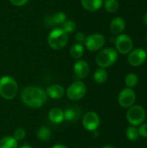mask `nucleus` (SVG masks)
Here are the masks:
<instances>
[{
	"label": "nucleus",
	"mask_w": 147,
	"mask_h": 148,
	"mask_svg": "<svg viewBox=\"0 0 147 148\" xmlns=\"http://www.w3.org/2000/svg\"><path fill=\"white\" fill-rule=\"evenodd\" d=\"M138 129H139V136L144 137V138H146L147 139V122L142 123Z\"/></svg>",
	"instance_id": "cd10ccee"
},
{
	"label": "nucleus",
	"mask_w": 147,
	"mask_h": 148,
	"mask_svg": "<svg viewBox=\"0 0 147 148\" xmlns=\"http://www.w3.org/2000/svg\"><path fill=\"white\" fill-rule=\"evenodd\" d=\"M22 102L29 108H40L47 101L48 95L46 91L40 87L28 86L25 87L20 95Z\"/></svg>",
	"instance_id": "f257e3e1"
},
{
	"label": "nucleus",
	"mask_w": 147,
	"mask_h": 148,
	"mask_svg": "<svg viewBox=\"0 0 147 148\" xmlns=\"http://www.w3.org/2000/svg\"><path fill=\"white\" fill-rule=\"evenodd\" d=\"M106 39L105 36L100 33H94L86 36L84 44L88 50L94 52L101 49L105 45Z\"/></svg>",
	"instance_id": "0eeeda50"
},
{
	"label": "nucleus",
	"mask_w": 147,
	"mask_h": 148,
	"mask_svg": "<svg viewBox=\"0 0 147 148\" xmlns=\"http://www.w3.org/2000/svg\"><path fill=\"white\" fill-rule=\"evenodd\" d=\"M0 148H18V141L13 136H5L0 140Z\"/></svg>",
	"instance_id": "6ab92c4d"
},
{
	"label": "nucleus",
	"mask_w": 147,
	"mask_h": 148,
	"mask_svg": "<svg viewBox=\"0 0 147 148\" xmlns=\"http://www.w3.org/2000/svg\"><path fill=\"white\" fill-rule=\"evenodd\" d=\"M68 41V34L64 32L61 28L52 29L47 38L49 46L55 50L63 49Z\"/></svg>",
	"instance_id": "7ed1b4c3"
},
{
	"label": "nucleus",
	"mask_w": 147,
	"mask_h": 148,
	"mask_svg": "<svg viewBox=\"0 0 147 148\" xmlns=\"http://www.w3.org/2000/svg\"><path fill=\"white\" fill-rule=\"evenodd\" d=\"M63 114H64V120L72 122L80 118L81 114V109L79 107L73 106V107L67 108L63 111Z\"/></svg>",
	"instance_id": "4468645a"
},
{
	"label": "nucleus",
	"mask_w": 147,
	"mask_h": 148,
	"mask_svg": "<svg viewBox=\"0 0 147 148\" xmlns=\"http://www.w3.org/2000/svg\"><path fill=\"white\" fill-rule=\"evenodd\" d=\"M108 78V74L106 69L99 68L94 73V80L98 84H102L107 82Z\"/></svg>",
	"instance_id": "a211bd4d"
},
{
	"label": "nucleus",
	"mask_w": 147,
	"mask_h": 148,
	"mask_svg": "<svg viewBox=\"0 0 147 148\" xmlns=\"http://www.w3.org/2000/svg\"><path fill=\"white\" fill-rule=\"evenodd\" d=\"M49 120L50 122L54 124H60L64 121V114L63 110H62L59 108H54L49 110L48 114Z\"/></svg>",
	"instance_id": "dca6fc26"
},
{
	"label": "nucleus",
	"mask_w": 147,
	"mask_h": 148,
	"mask_svg": "<svg viewBox=\"0 0 147 148\" xmlns=\"http://www.w3.org/2000/svg\"><path fill=\"white\" fill-rule=\"evenodd\" d=\"M46 94L50 98L57 100V99H61L64 95L65 89L60 84H52V85H50L49 87L47 88Z\"/></svg>",
	"instance_id": "ddd939ff"
},
{
	"label": "nucleus",
	"mask_w": 147,
	"mask_h": 148,
	"mask_svg": "<svg viewBox=\"0 0 147 148\" xmlns=\"http://www.w3.org/2000/svg\"><path fill=\"white\" fill-rule=\"evenodd\" d=\"M26 136V132L25 130L23 128V127H18L16 128L15 131H14V134H13V137L17 140V141H20V140H23Z\"/></svg>",
	"instance_id": "bb28decb"
},
{
	"label": "nucleus",
	"mask_w": 147,
	"mask_h": 148,
	"mask_svg": "<svg viewBox=\"0 0 147 148\" xmlns=\"http://www.w3.org/2000/svg\"><path fill=\"white\" fill-rule=\"evenodd\" d=\"M115 49L122 55H128L133 48L132 38L126 34H120L115 38Z\"/></svg>",
	"instance_id": "6e6552de"
},
{
	"label": "nucleus",
	"mask_w": 147,
	"mask_h": 148,
	"mask_svg": "<svg viewBox=\"0 0 147 148\" xmlns=\"http://www.w3.org/2000/svg\"><path fill=\"white\" fill-rule=\"evenodd\" d=\"M147 53L143 49H133L127 57L128 63L133 67H139L141 66L146 60Z\"/></svg>",
	"instance_id": "9b49d317"
},
{
	"label": "nucleus",
	"mask_w": 147,
	"mask_h": 148,
	"mask_svg": "<svg viewBox=\"0 0 147 148\" xmlns=\"http://www.w3.org/2000/svg\"><path fill=\"white\" fill-rule=\"evenodd\" d=\"M118 59V52L113 48L101 49L95 57V62L100 68L107 69L113 65Z\"/></svg>",
	"instance_id": "20e7f679"
},
{
	"label": "nucleus",
	"mask_w": 147,
	"mask_h": 148,
	"mask_svg": "<svg viewBox=\"0 0 147 148\" xmlns=\"http://www.w3.org/2000/svg\"><path fill=\"white\" fill-rule=\"evenodd\" d=\"M62 29L66 32L67 34L68 33H72L76 29V23L75 22H74L73 20H70V19H67L62 25Z\"/></svg>",
	"instance_id": "a878e982"
},
{
	"label": "nucleus",
	"mask_w": 147,
	"mask_h": 148,
	"mask_svg": "<svg viewBox=\"0 0 147 148\" xmlns=\"http://www.w3.org/2000/svg\"><path fill=\"white\" fill-rule=\"evenodd\" d=\"M52 148H68L66 146H64V145H62V144H55V145H54L53 146V147Z\"/></svg>",
	"instance_id": "7c9ffc66"
},
{
	"label": "nucleus",
	"mask_w": 147,
	"mask_h": 148,
	"mask_svg": "<svg viewBox=\"0 0 147 148\" xmlns=\"http://www.w3.org/2000/svg\"><path fill=\"white\" fill-rule=\"evenodd\" d=\"M101 124V119L97 113L94 111L87 112L82 118L83 127L89 132H95Z\"/></svg>",
	"instance_id": "9d476101"
},
{
	"label": "nucleus",
	"mask_w": 147,
	"mask_h": 148,
	"mask_svg": "<svg viewBox=\"0 0 147 148\" xmlns=\"http://www.w3.org/2000/svg\"><path fill=\"white\" fill-rule=\"evenodd\" d=\"M146 42H147V34H146Z\"/></svg>",
	"instance_id": "f704fd0d"
},
{
	"label": "nucleus",
	"mask_w": 147,
	"mask_h": 148,
	"mask_svg": "<svg viewBox=\"0 0 147 148\" xmlns=\"http://www.w3.org/2000/svg\"><path fill=\"white\" fill-rule=\"evenodd\" d=\"M84 54V46L82 45V43H79L76 42L74 45H72L71 49H70V56L74 58V59H80Z\"/></svg>",
	"instance_id": "aec40b11"
},
{
	"label": "nucleus",
	"mask_w": 147,
	"mask_h": 148,
	"mask_svg": "<svg viewBox=\"0 0 147 148\" xmlns=\"http://www.w3.org/2000/svg\"><path fill=\"white\" fill-rule=\"evenodd\" d=\"M136 98V93L133 88H125L120 92L118 95V102L120 107L124 108H129L135 104Z\"/></svg>",
	"instance_id": "1a4fd4ad"
},
{
	"label": "nucleus",
	"mask_w": 147,
	"mask_h": 148,
	"mask_svg": "<svg viewBox=\"0 0 147 148\" xmlns=\"http://www.w3.org/2000/svg\"><path fill=\"white\" fill-rule=\"evenodd\" d=\"M138 83H139V77L134 73H129L125 77V84L126 88H130L133 89V88H135L138 85Z\"/></svg>",
	"instance_id": "4be33fe9"
},
{
	"label": "nucleus",
	"mask_w": 147,
	"mask_h": 148,
	"mask_svg": "<svg viewBox=\"0 0 147 148\" xmlns=\"http://www.w3.org/2000/svg\"><path fill=\"white\" fill-rule=\"evenodd\" d=\"M101 148H117V147H114V146H112V145H107V146L102 147Z\"/></svg>",
	"instance_id": "473e14b6"
},
{
	"label": "nucleus",
	"mask_w": 147,
	"mask_h": 148,
	"mask_svg": "<svg viewBox=\"0 0 147 148\" xmlns=\"http://www.w3.org/2000/svg\"><path fill=\"white\" fill-rule=\"evenodd\" d=\"M82 7L88 11H97L103 5V0H81Z\"/></svg>",
	"instance_id": "f3484780"
},
{
	"label": "nucleus",
	"mask_w": 147,
	"mask_h": 148,
	"mask_svg": "<svg viewBox=\"0 0 147 148\" xmlns=\"http://www.w3.org/2000/svg\"><path fill=\"white\" fill-rule=\"evenodd\" d=\"M126 136L131 141H135L139 138V133L137 127L129 126L126 130Z\"/></svg>",
	"instance_id": "5701e85b"
},
{
	"label": "nucleus",
	"mask_w": 147,
	"mask_h": 148,
	"mask_svg": "<svg viewBox=\"0 0 147 148\" xmlns=\"http://www.w3.org/2000/svg\"><path fill=\"white\" fill-rule=\"evenodd\" d=\"M10 2L15 6H23L29 2V0H10Z\"/></svg>",
	"instance_id": "c756f323"
},
{
	"label": "nucleus",
	"mask_w": 147,
	"mask_h": 148,
	"mask_svg": "<svg viewBox=\"0 0 147 148\" xmlns=\"http://www.w3.org/2000/svg\"><path fill=\"white\" fill-rule=\"evenodd\" d=\"M75 39L76 41V42H79V43H82L85 42V39H86V36L84 33L82 32H77L75 36Z\"/></svg>",
	"instance_id": "c85d7f7f"
},
{
	"label": "nucleus",
	"mask_w": 147,
	"mask_h": 148,
	"mask_svg": "<svg viewBox=\"0 0 147 148\" xmlns=\"http://www.w3.org/2000/svg\"><path fill=\"white\" fill-rule=\"evenodd\" d=\"M16 81L9 75L0 77V96L4 100H12L18 94Z\"/></svg>",
	"instance_id": "f03ea898"
},
{
	"label": "nucleus",
	"mask_w": 147,
	"mask_h": 148,
	"mask_svg": "<svg viewBox=\"0 0 147 148\" xmlns=\"http://www.w3.org/2000/svg\"><path fill=\"white\" fill-rule=\"evenodd\" d=\"M74 74L79 80L86 78L89 74V65L85 60H77L74 64Z\"/></svg>",
	"instance_id": "f8f14e48"
},
{
	"label": "nucleus",
	"mask_w": 147,
	"mask_h": 148,
	"mask_svg": "<svg viewBox=\"0 0 147 148\" xmlns=\"http://www.w3.org/2000/svg\"><path fill=\"white\" fill-rule=\"evenodd\" d=\"M19 148H33L31 146H29V145H23L22 147H20Z\"/></svg>",
	"instance_id": "72a5a7b5"
},
{
	"label": "nucleus",
	"mask_w": 147,
	"mask_h": 148,
	"mask_svg": "<svg viewBox=\"0 0 147 148\" xmlns=\"http://www.w3.org/2000/svg\"><path fill=\"white\" fill-rule=\"evenodd\" d=\"M126 28V22L122 17H115L112 20L110 23V30L114 35L121 34Z\"/></svg>",
	"instance_id": "2eb2a0df"
},
{
	"label": "nucleus",
	"mask_w": 147,
	"mask_h": 148,
	"mask_svg": "<svg viewBox=\"0 0 147 148\" xmlns=\"http://www.w3.org/2000/svg\"><path fill=\"white\" fill-rule=\"evenodd\" d=\"M143 21H144V23L147 26V13L145 14V16H144V17H143Z\"/></svg>",
	"instance_id": "2f4dec72"
},
{
	"label": "nucleus",
	"mask_w": 147,
	"mask_h": 148,
	"mask_svg": "<svg viewBox=\"0 0 147 148\" xmlns=\"http://www.w3.org/2000/svg\"><path fill=\"white\" fill-rule=\"evenodd\" d=\"M87 94V87L83 82L81 80L74 82L66 91V95L68 100L76 101L82 99Z\"/></svg>",
	"instance_id": "423d86ee"
},
{
	"label": "nucleus",
	"mask_w": 147,
	"mask_h": 148,
	"mask_svg": "<svg viewBox=\"0 0 147 148\" xmlns=\"http://www.w3.org/2000/svg\"><path fill=\"white\" fill-rule=\"evenodd\" d=\"M126 117L130 126L139 127L142 123H144L146 120V110L142 106L134 104L129 108H127Z\"/></svg>",
	"instance_id": "39448f33"
},
{
	"label": "nucleus",
	"mask_w": 147,
	"mask_h": 148,
	"mask_svg": "<svg viewBox=\"0 0 147 148\" xmlns=\"http://www.w3.org/2000/svg\"><path fill=\"white\" fill-rule=\"evenodd\" d=\"M103 4L106 10L110 13H114L119 9V2L117 0H104Z\"/></svg>",
	"instance_id": "b1692460"
},
{
	"label": "nucleus",
	"mask_w": 147,
	"mask_h": 148,
	"mask_svg": "<svg viewBox=\"0 0 147 148\" xmlns=\"http://www.w3.org/2000/svg\"><path fill=\"white\" fill-rule=\"evenodd\" d=\"M51 19L54 25H62L67 20V16L64 12L59 11L51 16Z\"/></svg>",
	"instance_id": "393cba45"
},
{
	"label": "nucleus",
	"mask_w": 147,
	"mask_h": 148,
	"mask_svg": "<svg viewBox=\"0 0 147 148\" xmlns=\"http://www.w3.org/2000/svg\"><path fill=\"white\" fill-rule=\"evenodd\" d=\"M36 136L38 140H40L41 141H48L51 137V131L47 127H41L38 128L36 132Z\"/></svg>",
	"instance_id": "412c9836"
}]
</instances>
